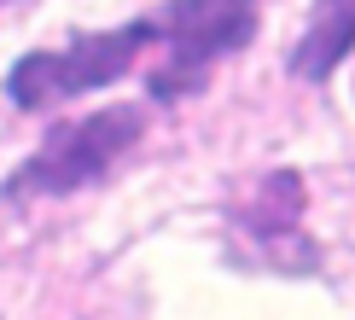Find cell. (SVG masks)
<instances>
[{"mask_svg":"<svg viewBox=\"0 0 355 320\" xmlns=\"http://www.w3.org/2000/svg\"><path fill=\"white\" fill-rule=\"evenodd\" d=\"M146 111L140 105H105V111H87L76 123H58L35 152L12 169L6 198H58V193H82L105 175L128 145L140 140Z\"/></svg>","mask_w":355,"mask_h":320,"instance_id":"6da1fadb","label":"cell"},{"mask_svg":"<svg viewBox=\"0 0 355 320\" xmlns=\"http://www.w3.org/2000/svg\"><path fill=\"white\" fill-rule=\"evenodd\" d=\"M152 35L169 47L152 70V99H181L204 87L216 58L239 53L257 35V0H169L152 18Z\"/></svg>","mask_w":355,"mask_h":320,"instance_id":"7a4b0ae2","label":"cell"},{"mask_svg":"<svg viewBox=\"0 0 355 320\" xmlns=\"http://www.w3.org/2000/svg\"><path fill=\"white\" fill-rule=\"evenodd\" d=\"M152 35V18H135L123 29H105V35H82L70 47H53V53H24L6 76V94L18 111H41V105H58V99H76V94H94L116 76H128V64L140 58Z\"/></svg>","mask_w":355,"mask_h":320,"instance_id":"3957f363","label":"cell"},{"mask_svg":"<svg viewBox=\"0 0 355 320\" xmlns=\"http://www.w3.org/2000/svg\"><path fill=\"white\" fill-rule=\"evenodd\" d=\"M349 53H355V0H315L303 41L291 47V76L327 82Z\"/></svg>","mask_w":355,"mask_h":320,"instance_id":"277c9868","label":"cell"}]
</instances>
